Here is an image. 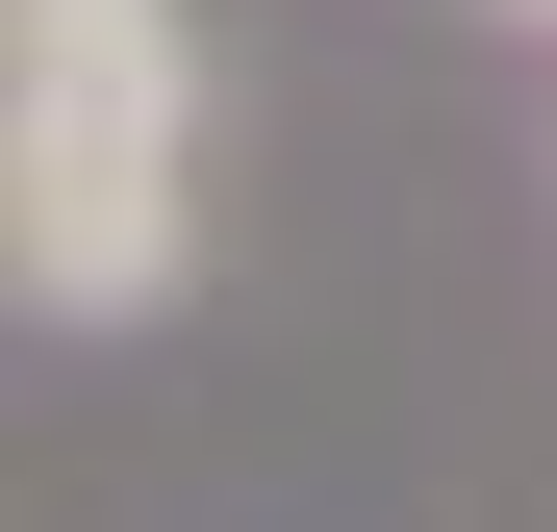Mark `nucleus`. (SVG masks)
I'll list each match as a JSON object with an SVG mask.
<instances>
[{
	"instance_id": "1",
	"label": "nucleus",
	"mask_w": 557,
	"mask_h": 532,
	"mask_svg": "<svg viewBox=\"0 0 557 532\" xmlns=\"http://www.w3.org/2000/svg\"><path fill=\"white\" fill-rule=\"evenodd\" d=\"M203 253V26L177 0H0V280L26 330H152Z\"/></svg>"
},
{
	"instance_id": "2",
	"label": "nucleus",
	"mask_w": 557,
	"mask_h": 532,
	"mask_svg": "<svg viewBox=\"0 0 557 532\" xmlns=\"http://www.w3.org/2000/svg\"><path fill=\"white\" fill-rule=\"evenodd\" d=\"M507 26H557V0H507Z\"/></svg>"
}]
</instances>
